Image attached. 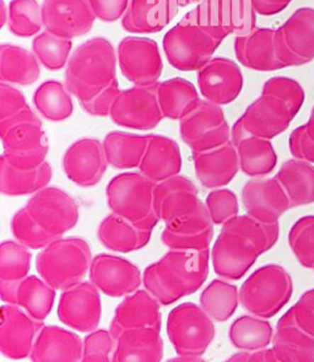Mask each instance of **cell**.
<instances>
[{
  "label": "cell",
  "instance_id": "cell-14",
  "mask_svg": "<svg viewBox=\"0 0 314 362\" xmlns=\"http://www.w3.org/2000/svg\"><path fill=\"white\" fill-rule=\"evenodd\" d=\"M263 254L259 245L248 236L221 228L211 250V263L220 278L240 281Z\"/></svg>",
  "mask_w": 314,
  "mask_h": 362
},
{
  "label": "cell",
  "instance_id": "cell-13",
  "mask_svg": "<svg viewBox=\"0 0 314 362\" xmlns=\"http://www.w3.org/2000/svg\"><path fill=\"white\" fill-rule=\"evenodd\" d=\"M157 85L133 86L120 90L110 118L118 127L150 132L164 120L157 98Z\"/></svg>",
  "mask_w": 314,
  "mask_h": 362
},
{
  "label": "cell",
  "instance_id": "cell-52",
  "mask_svg": "<svg viewBox=\"0 0 314 362\" xmlns=\"http://www.w3.org/2000/svg\"><path fill=\"white\" fill-rule=\"evenodd\" d=\"M288 147L293 158L314 163V105L310 120L295 129L288 137Z\"/></svg>",
  "mask_w": 314,
  "mask_h": 362
},
{
  "label": "cell",
  "instance_id": "cell-49",
  "mask_svg": "<svg viewBox=\"0 0 314 362\" xmlns=\"http://www.w3.org/2000/svg\"><path fill=\"white\" fill-rule=\"evenodd\" d=\"M288 245L301 266L314 267V216L300 218L292 226Z\"/></svg>",
  "mask_w": 314,
  "mask_h": 362
},
{
  "label": "cell",
  "instance_id": "cell-31",
  "mask_svg": "<svg viewBox=\"0 0 314 362\" xmlns=\"http://www.w3.org/2000/svg\"><path fill=\"white\" fill-rule=\"evenodd\" d=\"M84 340L77 333L58 326H45L37 337L31 362H80Z\"/></svg>",
  "mask_w": 314,
  "mask_h": 362
},
{
  "label": "cell",
  "instance_id": "cell-40",
  "mask_svg": "<svg viewBox=\"0 0 314 362\" xmlns=\"http://www.w3.org/2000/svg\"><path fill=\"white\" fill-rule=\"evenodd\" d=\"M278 180L283 185L291 209L314 204V165L302 159H288L280 167Z\"/></svg>",
  "mask_w": 314,
  "mask_h": 362
},
{
  "label": "cell",
  "instance_id": "cell-11",
  "mask_svg": "<svg viewBox=\"0 0 314 362\" xmlns=\"http://www.w3.org/2000/svg\"><path fill=\"white\" fill-rule=\"evenodd\" d=\"M179 134L193 152L213 150L231 141V130L221 105L206 100H201L179 120Z\"/></svg>",
  "mask_w": 314,
  "mask_h": 362
},
{
  "label": "cell",
  "instance_id": "cell-8",
  "mask_svg": "<svg viewBox=\"0 0 314 362\" xmlns=\"http://www.w3.org/2000/svg\"><path fill=\"white\" fill-rule=\"evenodd\" d=\"M223 41L201 25L183 16L164 35L162 47L169 65L179 71H199L214 58Z\"/></svg>",
  "mask_w": 314,
  "mask_h": 362
},
{
  "label": "cell",
  "instance_id": "cell-56",
  "mask_svg": "<svg viewBox=\"0 0 314 362\" xmlns=\"http://www.w3.org/2000/svg\"><path fill=\"white\" fill-rule=\"evenodd\" d=\"M130 0H90L96 18L102 23H116L122 20Z\"/></svg>",
  "mask_w": 314,
  "mask_h": 362
},
{
  "label": "cell",
  "instance_id": "cell-30",
  "mask_svg": "<svg viewBox=\"0 0 314 362\" xmlns=\"http://www.w3.org/2000/svg\"><path fill=\"white\" fill-rule=\"evenodd\" d=\"M178 9L174 0H130L122 28L133 35L159 33L172 23Z\"/></svg>",
  "mask_w": 314,
  "mask_h": 362
},
{
  "label": "cell",
  "instance_id": "cell-59",
  "mask_svg": "<svg viewBox=\"0 0 314 362\" xmlns=\"http://www.w3.org/2000/svg\"><path fill=\"white\" fill-rule=\"evenodd\" d=\"M251 358V353H246V351H241V353L233 354L232 356L223 362H249Z\"/></svg>",
  "mask_w": 314,
  "mask_h": 362
},
{
  "label": "cell",
  "instance_id": "cell-35",
  "mask_svg": "<svg viewBox=\"0 0 314 362\" xmlns=\"http://www.w3.org/2000/svg\"><path fill=\"white\" fill-rule=\"evenodd\" d=\"M271 349L281 362H314V338L297 326L290 311L279 320Z\"/></svg>",
  "mask_w": 314,
  "mask_h": 362
},
{
  "label": "cell",
  "instance_id": "cell-39",
  "mask_svg": "<svg viewBox=\"0 0 314 362\" xmlns=\"http://www.w3.org/2000/svg\"><path fill=\"white\" fill-rule=\"evenodd\" d=\"M157 98L164 118L181 120L201 103L199 92L187 78L172 77L159 82Z\"/></svg>",
  "mask_w": 314,
  "mask_h": 362
},
{
  "label": "cell",
  "instance_id": "cell-3",
  "mask_svg": "<svg viewBox=\"0 0 314 362\" xmlns=\"http://www.w3.org/2000/svg\"><path fill=\"white\" fill-rule=\"evenodd\" d=\"M117 50L105 37H94L74 50L65 68V86L80 102L91 100L117 80Z\"/></svg>",
  "mask_w": 314,
  "mask_h": 362
},
{
  "label": "cell",
  "instance_id": "cell-16",
  "mask_svg": "<svg viewBox=\"0 0 314 362\" xmlns=\"http://www.w3.org/2000/svg\"><path fill=\"white\" fill-rule=\"evenodd\" d=\"M25 207L45 230L60 239L78 224L80 217L77 201L55 186H47L32 195Z\"/></svg>",
  "mask_w": 314,
  "mask_h": 362
},
{
  "label": "cell",
  "instance_id": "cell-23",
  "mask_svg": "<svg viewBox=\"0 0 314 362\" xmlns=\"http://www.w3.org/2000/svg\"><path fill=\"white\" fill-rule=\"evenodd\" d=\"M204 204L194 182L187 177L177 175L156 184L154 211L159 222L166 224L196 212Z\"/></svg>",
  "mask_w": 314,
  "mask_h": 362
},
{
  "label": "cell",
  "instance_id": "cell-19",
  "mask_svg": "<svg viewBox=\"0 0 314 362\" xmlns=\"http://www.w3.org/2000/svg\"><path fill=\"white\" fill-rule=\"evenodd\" d=\"M45 322L32 318L23 308L5 303L1 306L0 322V351L9 360H25L30 358L37 337Z\"/></svg>",
  "mask_w": 314,
  "mask_h": 362
},
{
  "label": "cell",
  "instance_id": "cell-50",
  "mask_svg": "<svg viewBox=\"0 0 314 362\" xmlns=\"http://www.w3.org/2000/svg\"><path fill=\"white\" fill-rule=\"evenodd\" d=\"M205 206L215 226H223L230 219L240 216L238 199L230 189L221 187L210 191L205 199Z\"/></svg>",
  "mask_w": 314,
  "mask_h": 362
},
{
  "label": "cell",
  "instance_id": "cell-55",
  "mask_svg": "<svg viewBox=\"0 0 314 362\" xmlns=\"http://www.w3.org/2000/svg\"><path fill=\"white\" fill-rule=\"evenodd\" d=\"M297 326L314 338V289L302 294L290 310Z\"/></svg>",
  "mask_w": 314,
  "mask_h": 362
},
{
  "label": "cell",
  "instance_id": "cell-5",
  "mask_svg": "<svg viewBox=\"0 0 314 362\" xmlns=\"http://www.w3.org/2000/svg\"><path fill=\"white\" fill-rule=\"evenodd\" d=\"M3 154L10 164L20 169H33L46 162L50 142L41 119L30 107L11 118L0 122Z\"/></svg>",
  "mask_w": 314,
  "mask_h": 362
},
{
  "label": "cell",
  "instance_id": "cell-29",
  "mask_svg": "<svg viewBox=\"0 0 314 362\" xmlns=\"http://www.w3.org/2000/svg\"><path fill=\"white\" fill-rule=\"evenodd\" d=\"M233 49L238 63L254 71H276L285 69L275 47V30L255 28L245 36L235 37Z\"/></svg>",
  "mask_w": 314,
  "mask_h": 362
},
{
  "label": "cell",
  "instance_id": "cell-10",
  "mask_svg": "<svg viewBox=\"0 0 314 362\" xmlns=\"http://www.w3.org/2000/svg\"><path fill=\"white\" fill-rule=\"evenodd\" d=\"M184 16L221 41L228 36H245L257 28L251 0H203Z\"/></svg>",
  "mask_w": 314,
  "mask_h": 362
},
{
  "label": "cell",
  "instance_id": "cell-57",
  "mask_svg": "<svg viewBox=\"0 0 314 362\" xmlns=\"http://www.w3.org/2000/svg\"><path fill=\"white\" fill-rule=\"evenodd\" d=\"M292 0H251L252 6L257 15L273 16L286 9Z\"/></svg>",
  "mask_w": 314,
  "mask_h": 362
},
{
  "label": "cell",
  "instance_id": "cell-62",
  "mask_svg": "<svg viewBox=\"0 0 314 362\" xmlns=\"http://www.w3.org/2000/svg\"><path fill=\"white\" fill-rule=\"evenodd\" d=\"M203 0H174V3L177 4L178 8H187L191 5L196 4V3H201Z\"/></svg>",
  "mask_w": 314,
  "mask_h": 362
},
{
  "label": "cell",
  "instance_id": "cell-27",
  "mask_svg": "<svg viewBox=\"0 0 314 362\" xmlns=\"http://www.w3.org/2000/svg\"><path fill=\"white\" fill-rule=\"evenodd\" d=\"M3 303L23 308L32 318L45 322L55 306L57 290L41 276H28L18 283H0Z\"/></svg>",
  "mask_w": 314,
  "mask_h": 362
},
{
  "label": "cell",
  "instance_id": "cell-28",
  "mask_svg": "<svg viewBox=\"0 0 314 362\" xmlns=\"http://www.w3.org/2000/svg\"><path fill=\"white\" fill-rule=\"evenodd\" d=\"M191 159L198 180L210 190L228 185L241 170L238 152L232 141L213 150L193 152Z\"/></svg>",
  "mask_w": 314,
  "mask_h": 362
},
{
  "label": "cell",
  "instance_id": "cell-20",
  "mask_svg": "<svg viewBox=\"0 0 314 362\" xmlns=\"http://www.w3.org/2000/svg\"><path fill=\"white\" fill-rule=\"evenodd\" d=\"M42 18L45 31L72 41L87 35L97 20L90 0H43Z\"/></svg>",
  "mask_w": 314,
  "mask_h": 362
},
{
  "label": "cell",
  "instance_id": "cell-6",
  "mask_svg": "<svg viewBox=\"0 0 314 362\" xmlns=\"http://www.w3.org/2000/svg\"><path fill=\"white\" fill-rule=\"evenodd\" d=\"M156 182L142 173H122L111 179L106 187L107 206L113 214L152 230L159 219L154 211Z\"/></svg>",
  "mask_w": 314,
  "mask_h": 362
},
{
  "label": "cell",
  "instance_id": "cell-34",
  "mask_svg": "<svg viewBox=\"0 0 314 362\" xmlns=\"http://www.w3.org/2000/svg\"><path fill=\"white\" fill-rule=\"evenodd\" d=\"M164 339L157 329H132L116 339L112 362H161Z\"/></svg>",
  "mask_w": 314,
  "mask_h": 362
},
{
  "label": "cell",
  "instance_id": "cell-18",
  "mask_svg": "<svg viewBox=\"0 0 314 362\" xmlns=\"http://www.w3.org/2000/svg\"><path fill=\"white\" fill-rule=\"evenodd\" d=\"M89 276L92 284L110 298H125L142 284L139 267L116 255L100 254L92 258Z\"/></svg>",
  "mask_w": 314,
  "mask_h": 362
},
{
  "label": "cell",
  "instance_id": "cell-2",
  "mask_svg": "<svg viewBox=\"0 0 314 362\" xmlns=\"http://www.w3.org/2000/svg\"><path fill=\"white\" fill-rule=\"evenodd\" d=\"M210 250H169L157 262L147 266L142 284L162 306L194 294L209 276Z\"/></svg>",
  "mask_w": 314,
  "mask_h": 362
},
{
  "label": "cell",
  "instance_id": "cell-17",
  "mask_svg": "<svg viewBox=\"0 0 314 362\" xmlns=\"http://www.w3.org/2000/svg\"><path fill=\"white\" fill-rule=\"evenodd\" d=\"M100 293L91 281H82L64 290L57 308L60 321L80 333L89 334L97 331L102 317Z\"/></svg>",
  "mask_w": 314,
  "mask_h": 362
},
{
  "label": "cell",
  "instance_id": "cell-46",
  "mask_svg": "<svg viewBox=\"0 0 314 362\" xmlns=\"http://www.w3.org/2000/svg\"><path fill=\"white\" fill-rule=\"evenodd\" d=\"M8 30L20 38L36 37L43 28L42 5L37 0H11L9 3Z\"/></svg>",
  "mask_w": 314,
  "mask_h": 362
},
{
  "label": "cell",
  "instance_id": "cell-45",
  "mask_svg": "<svg viewBox=\"0 0 314 362\" xmlns=\"http://www.w3.org/2000/svg\"><path fill=\"white\" fill-rule=\"evenodd\" d=\"M73 49V41L43 31L32 41V52L43 68L58 71L67 68Z\"/></svg>",
  "mask_w": 314,
  "mask_h": 362
},
{
  "label": "cell",
  "instance_id": "cell-44",
  "mask_svg": "<svg viewBox=\"0 0 314 362\" xmlns=\"http://www.w3.org/2000/svg\"><path fill=\"white\" fill-rule=\"evenodd\" d=\"M199 305L213 321H228L241 305L240 289L223 278L214 279L201 291Z\"/></svg>",
  "mask_w": 314,
  "mask_h": 362
},
{
  "label": "cell",
  "instance_id": "cell-53",
  "mask_svg": "<svg viewBox=\"0 0 314 362\" xmlns=\"http://www.w3.org/2000/svg\"><path fill=\"white\" fill-rule=\"evenodd\" d=\"M118 80H114L111 85L101 90L91 100L80 102L82 110L90 117H110L111 110L113 108L114 102L120 93Z\"/></svg>",
  "mask_w": 314,
  "mask_h": 362
},
{
  "label": "cell",
  "instance_id": "cell-15",
  "mask_svg": "<svg viewBox=\"0 0 314 362\" xmlns=\"http://www.w3.org/2000/svg\"><path fill=\"white\" fill-rule=\"evenodd\" d=\"M275 47L284 68L314 60V9L301 8L275 30Z\"/></svg>",
  "mask_w": 314,
  "mask_h": 362
},
{
  "label": "cell",
  "instance_id": "cell-61",
  "mask_svg": "<svg viewBox=\"0 0 314 362\" xmlns=\"http://www.w3.org/2000/svg\"><path fill=\"white\" fill-rule=\"evenodd\" d=\"M1 4V28H4L5 25L8 23V16H9V9H6L5 6L4 0L0 1Z\"/></svg>",
  "mask_w": 314,
  "mask_h": 362
},
{
  "label": "cell",
  "instance_id": "cell-36",
  "mask_svg": "<svg viewBox=\"0 0 314 362\" xmlns=\"http://www.w3.org/2000/svg\"><path fill=\"white\" fill-rule=\"evenodd\" d=\"M53 177V168L45 162L33 169H20L0 158V191L5 196L35 195L47 187Z\"/></svg>",
  "mask_w": 314,
  "mask_h": 362
},
{
  "label": "cell",
  "instance_id": "cell-63",
  "mask_svg": "<svg viewBox=\"0 0 314 362\" xmlns=\"http://www.w3.org/2000/svg\"><path fill=\"white\" fill-rule=\"evenodd\" d=\"M313 269H314V267H313Z\"/></svg>",
  "mask_w": 314,
  "mask_h": 362
},
{
  "label": "cell",
  "instance_id": "cell-33",
  "mask_svg": "<svg viewBox=\"0 0 314 362\" xmlns=\"http://www.w3.org/2000/svg\"><path fill=\"white\" fill-rule=\"evenodd\" d=\"M152 230L142 229L135 223L111 213L102 219L97 229V238L105 249L130 254L149 245Z\"/></svg>",
  "mask_w": 314,
  "mask_h": 362
},
{
  "label": "cell",
  "instance_id": "cell-32",
  "mask_svg": "<svg viewBox=\"0 0 314 362\" xmlns=\"http://www.w3.org/2000/svg\"><path fill=\"white\" fill-rule=\"evenodd\" d=\"M139 170L156 184L177 177L182 170L179 145L171 137L151 134Z\"/></svg>",
  "mask_w": 314,
  "mask_h": 362
},
{
  "label": "cell",
  "instance_id": "cell-24",
  "mask_svg": "<svg viewBox=\"0 0 314 362\" xmlns=\"http://www.w3.org/2000/svg\"><path fill=\"white\" fill-rule=\"evenodd\" d=\"M161 306L162 305L146 289H139L128 295L114 310V316L111 321V334L117 339L124 332L132 329L151 328L161 331Z\"/></svg>",
  "mask_w": 314,
  "mask_h": 362
},
{
  "label": "cell",
  "instance_id": "cell-12",
  "mask_svg": "<svg viewBox=\"0 0 314 362\" xmlns=\"http://www.w3.org/2000/svg\"><path fill=\"white\" fill-rule=\"evenodd\" d=\"M117 58L120 74L134 86L159 83L164 62L157 42L149 37H124L117 48Z\"/></svg>",
  "mask_w": 314,
  "mask_h": 362
},
{
  "label": "cell",
  "instance_id": "cell-9",
  "mask_svg": "<svg viewBox=\"0 0 314 362\" xmlns=\"http://www.w3.org/2000/svg\"><path fill=\"white\" fill-rule=\"evenodd\" d=\"M166 331L174 351L182 356H203L216 335L213 318L194 303L172 308Z\"/></svg>",
  "mask_w": 314,
  "mask_h": 362
},
{
  "label": "cell",
  "instance_id": "cell-47",
  "mask_svg": "<svg viewBox=\"0 0 314 362\" xmlns=\"http://www.w3.org/2000/svg\"><path fill=\"white\" fill-rule=\"evenodd\" d=\"M30 249L16 240L0 245V283H18L28 276L31 269Z\"/></svg>",
  "mask_w": 314,
  "mask_h": 362
},
{
  "label": "cell",
  "instance_id": "cell-1",
  "mask_svg": "<svg viewBox=\"0 0 314 362\" xmlns=\"http://www.w3.org/2000/svg\"><path fill=\"white\" fill-rule=\"evenodd\" d=\"M305 103V90L293 78L275 76L265 81L262 95L248 105L231 130L236 146L248 136L271 140L286 132Z\"/></svg>",
  "mask_w": 314,
  "mask_h": 362
},
{
  "label": "cell",
  "instance_id": "cell-25",
  "mask_svg": "<svg viewBox=\"0 0 314 362\" xmlns=\"http://www.w3.org/2000/svg\"><path fill=\"white\" fill-rule=\"evenodd\" d=\"M242 204L247 214L260 222L279 223V219L291 209L290 199L278 177L254 179L242 189Z\"/></svg>",
  "mask_w": 314,
  "mask_h": 362
},
{
  "label": "cell",
  "instance_id": "cell-54",
  "mask_svg": "<svg viewBox=\"0 0 314 362\" xmlns=\"http://www.w3.org/2000/svg\"><path fill=\"white\" fill-rule=\"evenodd\" d=\"M28 107L26 97L21 90L9 83H0V122L14 117Z\"/></svg>",
  "mask_w": 314,
  "mask_h": 362
},
{
  "label": "cell",
  "instance_id": "cell-42",
  "mask_svg": "<svg viewBox=\"0 0 314 362\" xmlns=\"http://www.w3.org/2000/svg\"><path fill=\"white\" fill-rule=\"evenodd\" d=\"M241 172L260 177L273 172L278 164V154L270 140L248 136L236 145Z\"/></svg>",
  "mask_w": 314,
  "mask_h": 362
},
{
  "label": "cell",
  "instance_id": "cell-41",
  "mask_svg": "<svg viewBox=\"0 0 314 362\" xmlns=\"http://www.w3.org/2000/svg\"><path fill=\"white\" fill-rule=\"evenodd\" d=\"M273 326L265 318L246 315L236 318L228 331L233 348L240 351L255 353L268 349L273 343Z\"/></svg>",
  "mask_w": 314,
  "mask_h": 362
},
{
  "label": "cell",
  "instance_id": "cell-43",
  "mask_svg": "<svg viewBox=\"0 0 314 362\" xmlns=\"http://www.w3.org/2000/svg\"><path fill=\"white\" fill-rule=\"evenodd\" d=\"M32 100L37 112L48 122H64L73 115V95L65 83L57 80L41 83L35 90Z\"/></svg>",
  "mask_w": 314,
  "mask_h": 362
},
{
  "label": "cell",
  "instance_id": "cell-26",
  "mask_svg": "<svg viewBox=\"0 0 314 362\" xmlns=\"http://www.w3.org/2000/svg\"><path fill=\"white\" fill-rule=\"evenodd\" d=\"M214 226L204 202L196 212L166 224L161 241L169 250H209L214 238Z\"/></svg>",
  "mask_w": 314,
  "mask_h": 362
},
{
  "label": "cell",
  "instance_id": "cell-51",
  "mask_svg": "<svg viewBox=\"0 0 314 362\" xmlns=\"http://www.w3.org/2000/svg\"><path fill=\"white\" fill-rule=\"evenodd\" d=\"M116 339L107 329L89 333L84 339V351L80 362H112Z\"/></svg>",
  "mask_w": 314,
  "mask_h": 362
},
{
  "label": "cell",
  "instance_id": "cell-21",
  "mask_svg": "<svg viewBox=\"0 0 314 362\" xmlns=\"http://www.w3.org/2000/svg\"><path fill=\"white\" fill-rule=\"evenodd\" d=\"M65 177L80 187L97 185L105 175L108 162L101 141L82 137L69 146L63 156Z\"/></svg>",
  "mask_w": 314,
  "mask_h": 362
},
{
  "label": "cell",
  "instance_id": "cell-48",
  "mask_svg": "<svg viewBox=\"0 0 314 362\" xmlns=\"http://www.w3.org/2000/svg\"><path fill=\"white\" fill-rule=\"evenodd\" d=\"M11 233L15 240L30 250H43L60 238L45 230L32 217L26 207L18 209L11 219Z\"/></svg>",
  "mask_w": 314,
  "mask_h": 362
},
{
  "label": "cell",
  "instance_id": "cell-58",
  "mask_svg": "<svg viewBox=\"0 0 314 362\" xmlns=\"http://www.w3.org/2000/svg\"><path fill=\"white\" fill-rule=\"evenodd\" d=\"M249 362H281L276 358L273 349H264L255 353H251Z\"/></svg>",
  "mask_w": 314,
  "mask_h": 362
},
{
  "label": "cell",
  "instance_id": "cell-7",
  "mask_svg": "<svg viewBox=\"0 0 314 362\" xmlns=\"http://www.w3.org/2000/svg\"><path fill=\"white\" fill-rule=\"evenodd\" d=\"M293 293L290 273L279 264H265L253 272L240 288V303L247 313L260 318L278 315Z\"/></svg>",
  "mask_w": 314,
  "mask_h": 362
},
{
  "label": "cell",
  "instance_id": "cell-60",
  "mask_svg": "<svg viewBox=\"0 0 314 362\" xmlns=\"http://www.w3.org/2000/svg\"><path fill=\"white\" fill-rule=\"evenodd\" d=\"M166 362H206L201 356H182L177 355L176 358H169Z\"/></svg>",
  "mask_w": 314,
  "mask_h": 362
},
{
  "label": "cell",
  "instance_id": "cell-37",
  "mask_svg": "<svg viewBox=\"0 0 314 362\" xmlns=\"http://www.w3.org/2000/svg\"><path fill=\"white\" fill-rule=\"evenodd\" d=\"M41 64L33 52L20 45H0V81L30 86L41 76Z\"/></svg>",
  "mask_w": 314,
  "mask_h": 362
},
{
  "label": "cell",
  "instance_id": "cell-4",
  "mask_svg": "<svg viewBox=\"0 0 314 362\" xmlns=\"http://www.w3.org/2000/svg\"><path fill=\"white\" fill-rule=\"evenodd\" d=\"M92 258L90 245L82 238H60L37 255V273L52 288L64 291L84 281Z\"/></svg>",
  "mask_w": 314,
  "mask_h": 362
},
{
  "label": "cell",
  "instance_id": "cell-22",
  "mask_svg": "<svg viewBox=\"0 0 314 362\" xmlns=\"http://www.w3.org/2000/svg\"><path fill=\"white\" fill-rule=\"evenodd\" d=\"M243 82L238 64L225 57L213 58L198 71V88L203 98L221 107L238 98Z\"/></svg>",
  "mask_w": 314,
  "mask_h": 362
},
{
  "label": "cell",
  "instance_id": "cell-38",
  "mask_svg": "<svg viewBox=\"0 0 314 362\" xmlns=\"http://www.w3.org/2000/svg\"><path fill=\"white\" fill-rule=\"evenodd\" d=\"M149 144V135L111 132L102 141L108 165L118 170L140 167Z\"/></svg>",
  "mask_w": 314,
  "mask_h": 362
}]
</instances>
